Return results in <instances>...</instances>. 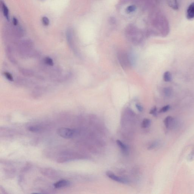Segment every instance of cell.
I'll use <instances>...</instances> for the list:
<instances>
[{
	"label": "cell",
	"mask_w": 194,
	"mask_h": 194,
	"mask_svg": "<svg viewBox=\"0 0 194 194\" xmlns=\"http://www.w3.org/2000/svg\"><path fill=\"white\" fill-rule=\"evenodd\" d=\"M57 133L60 137L66 139L72 138L76 133V131L69 128H59Z\"/></svg>",
	"instance_id": "obj_1"
},
{
	"label": "cell",
	"mask_w": 194,
	"mask_h": 194,
	"mask_svg": "<svg viewBox=\"0 0 194 194\" xmlns=\"http://www.w3.org/2000/svg\"><path fill=\"white\" fill-rule=\"evenodd\" d=\"M10 31L11 34L15 38L18 39L23 37L24 35V28L21 26H14L11 28Z\"/></svg>",
	"instance_id": "obj_2"
},
{
	"label": "cell",
	"mask_w": 194,
	"mask_h": 194,
	"mask_svg": "<svg viewBox=\"0 0 194 194\" xmlns=\"http://www.w3.org/2000/svg\"><path fill=\"white\" fill-rule=\"evenodd\" d=\"M106 175L109 178L116 182L124 184L128 183V180H126V179L117 176L112 171H107V172L106 173Z\"/></svg>",
	"instance_id": "obj_3"
},
{
	"label": "cell",
	"mask_w": 194,
	"mask_h": 194,
	"mask_svg": "<svg viewBox=\"0 0 194 194\" xmlns=\"http://www.w3.org/2000/svg\"><path fill=\"white\" fill-rule=\"evenodd\" d=\"M186 17L188 20L194 19V2L191 3L188 7L186 11Z\"/></svg>",
	"instance_id": "obj_4"
},
{
	"label": "cell",
	"mask_w": 194,
	"mask_h": 194,
	"mask_svg": "<svg viewBox=\"0 0 194 194\" xmlns=\"http://www.w3.org/2000/svg\"><path fill=\"white\" fill-rule=\"evenodd\" d=\"M70 181L66 180H59L55 184H54V187L56 188H63L68 187L70 186Z\"/></svg>",
	"instance_id": "obj_5"
},
{
	"label": "cell",
	"mask_w": 194,
	"mask_h": 194,
	"mask_svg": "<svg viewBox=\"0 0 194 194\" xmlns=\"http://www.w3.org/2000/svg\"><path fill=\"white\" fill-rule=\"evenodd\" d=\"M1 3L3 16L7 21H9L10 19L9 9L3 1H1Z\"/></svg>",
	"instance_id": "obj_6"
},
{
	"label": "cell",
	"mask_w": 194,
	"mask_h": 194,
	"mask_svg": "<svg viewBox=\"0 0 194 194\" xmlns=\"http://www.w3.org/2000/svg\"><path fill=\"white\" fill-rule=\"evenodd\" d=\"M117 143L118 146L120 148L124 154H128V148L126 144L119 140H117Z\"/></svg>",
	"instance_id": "obj_7"
},
{
	"label": "cell",
	"mask_w": 194,
	"mask_h": 194,
	"mask_svg": "<svg viewBox=\"0 0 194 194\" xmlns=\"http://www.w3.org/2000/svg\"><path fill=\"white\" fill-rule=\"evenodd\" d=\"M174 118L171 117V116H168L165 118L164 121V123L165 124V126L166 128H170L171 127H172L173 124H174Z\"/></svg>",
	"instance_id": "obj_8"
},
{
	"label": "cell",
	"mask_w": 194,
	"mask_h": 194,
	"mask_svg": "<svg viewBox=\"0 0 194 194\" xmlns=\"http://www.w3.org/2000/svg\"><path fill=\"white\" fill-rule=\"evenodd\" d=\"M168 4L172 9L177 10L179 9V3L177 0H166Z\"/></svg>",
	"instance_id": "obj_9"
},
{
	"label": "cell",
	"mask_w": 194,
	"mask_h": 194,
	"mask_svg": "<svg viewBox=\"0 0 194 194\" xmlns=\"http://www.w3.org/2000/svg\"><path fill=\"white\" fill-rule=\"evenodd\" d=\"M163 79L164 81L166 82H170L172 80V76L171 73L168 71L165 72L163 76Z\"/></svg>",
	"instance_id": "obj_10"
},
{
	"label": "cell",
	"mask_w": 194,
	"mask_h": 194,
	"mask_svg": "<svg viewBox=\"0 0 194 194\" xmlns=\"http://www.w3.org/2000/svg\"><path fill=\"white\" fill-rule=\"evenodd\" d=\"M151 120L149 119H144L142 124V127L143 128H148L150 125Z\"/></svg>",
	"instance_id": "obj_11"
},
{
	"label": "cell",
	"mask_w": 194,
	"mask_h": 194,
	"mask_svg": "<svg viewBox=\"0 0 194 194\" xmlns=\"http://www.w3.org/2000/svg\"><path fill=\"white\" fill-rule=\"evenodd\" d=\"M28 129L30 131L34 133H39L40 131H41V129L40 128L37 126H35L28 127Z\"/></svg>",
	"instance_id": "obj_12"
},
{
	"label": "cell",
	"mask_w": 194,
	"mask_h": 194,
	"mask_svg": "<svg viewBox=\"0 0 194 194\" xmlns=\"http://www.w3.org/2000/svg\"><path fill=\"white\" fill-rule=\"evenodd\" d=\"M41 21L43 24L46 26H47L50 24V21H49V18L47 17H45V16L42 18Z\"/></svg>",
	"instance_id": "obj_13"
},
{
	"label": "cell",
	"mask_w": 194,
	"mask_h": 194,
	"mask_svg": "<svg viewBox=\"0 0 194 194\" xmlns=\"http://www.w3.org/2000/svg\"><path fill=\"white\" fill-rule=\"evenodd\" d=\"M170 107L169 105H167V106L162 107L160 110H159V112L160 113H165V112H167L168 110H169V109H170Z\"/></svg>",
	"instance_id": "obj_14"
},
{
	"label": "cell",
	"mask_w": 194,
	"mask_h": 194,
	"mask_svg": "<svg viewBox=\"0 0 194 194\" xmlns=\"http://www.w3.org/2000/svg\"><path fill=\"white\" fill-rule=\"evenodd\" d=\"M44 61H45L46 64L49 65V66H53L54 65V62H53V60L50 58L46 57L45 58Z\"/></svg>",
	"instance_id": "obj_15"
},
{
	"label": "cell",
	"mask_w": 194,
	"mask_h": 194,
	"mask_svg": "<svg viewBox=\"0 0 194 194\" xmlns=\"http://www.w3.org/2000/svg\"><path fill=\"white\" fill-rule=\"evenodd\" d=\"M4 75L7 79L10 81H13V77H12V75L10 73L6 72L4 73Z\"/></svg>",
	"instance_id": "obj_16"
},
{
	"label": "cell",
	"mask_w": 194,
	"mask_h": 194,
	"mask_svg": "<svg viewBox=\"0 0 194 194\" xmlns=\"http://www.w3.org/2000/svg\"><path fill=\"white\" fill-rule=\"evenodd\" d=\"M12 23H13V25L14 26H17L18 25V20L15 17H13L12 18Z\"/></svg>",
	"instance_id": "obj_17"
},
{
	"label": "cell",
	"mask_w": 194,
	"mask_h": 194,
	"mask_svg": "<svg viewBox=\"0 0 194 194\" xmlns=\"http://www.w3.org/2000/svg\"><path fill=\"white\" fill-rule=\"evenodd\" d=\"M157 111V108L156 107H153L152 109L151 110L149 113L151 114L154 115H156V112Z\"/></svg>",
	"instance_id": "obj_18"
},
{
	"label": "cell",
	"mask_w": 194,
	"mask_h": 194,
	"mask_svg": "<svg viewBox=\"0 0 194 194\" xmlns=\"http://www.w3.org/2000/svg\"><path fill=\"white\" fill-rule=\"evenodd\" d=\"M136 107L137 109L138 110L139 112H142L143 111V108L140 104H136Z\"/></svg>",
	"instance_id": "obj_19"
},
{
	"label": "cell",
	"mask_w": 194,
	"mask_h": 194,
	"mask_svg": "<svg viewBox=\"0 0 194 194\" xmlns=\"http://www.w3.org/2000/svg\"><path fill=\"white\" fill-rule=\"evenodd\" d=\"M158 145V142H155V143H153V144H152L149 147V148L150 149H153L156 147Z\"/></svg>",
	"instance_id": "obj_20"
},
{
	"label": "cell",
	"mask_w": 194,
	"mask_h": 194,
	"mask_svg": "<svg viewBox=\"0 0 194 194\" xmlns=\"http://www.w3.org/2000/svg\"><path fill=\"white\" fill-rule=\"evenodd\" d=\"M41 1H45V0H41Z\"/></svg>",
	"instance_id": "obj_21"
}]
</instances>
